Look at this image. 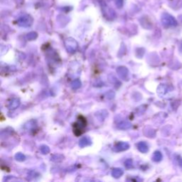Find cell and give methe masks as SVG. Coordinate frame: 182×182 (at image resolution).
Here are the masks:
<instances>
[{"mask_svg":"<svg viewBox=\"0 0 182 182\" xmlns=\"http://www.w3.org/2000/svg\"><path fill=\"white\" fill-rule=\"evenodd\" d=\"M87 121L83 116H78V121L73 124V132L76 136H80L84 132L85 128H86Z\"/></svg>","mask_w":182,"mask_h":182,"instance_id":"obj_1","label":"cell"},{"mask_svg":"<svg viewBox=\"0 0 182 182\" xmlns=\"http://www.w3.org/2000/svg\"><path fill=\"white\" fill-rule=\"evenodd\" d=\"M123 174V172H122V169H114L113 171H112V174L114 177L115 178H118V177H120Z\"/></svg>","mask_w":182,"mask_h":182,"instance_id":"obj_7","label":"cell"},{"mask_svg":"<svg viewBox=\"0 0 182 182\" xmlns=\"http://www.w3.org/2000/svg\"><path fill=\"white\" fill-rule=\"evenodd\" d=\"M41 151L42 152V153L46 154L49 152V149H48V147H46V146H43V147H41Z\"/></svg>","mask_w":182,"mask_h":182,"instance_id":"obj_13","label":"cell"},{"mask_svg":"<svg viewBox=\"0 0 182 182\" xmlns=\"http://www.w3.org/2000/svg\"><path fill=\"white\" fill-rule=\"evenodd\" d=\"M68 44L66 46L67 48H68V50L69 51H73V50L76 49V48L77 47V44L74 40H68Z\"/></svg>","mask_w":182,"mask_h":182,"instance_id":"obj_5","label":"cell"},{"mask_svg":"<svg viewBox=\"0 0 182 182\" xmlns=\"http://www.w3.org/2000/svg\"><path fill=\"white\" fill-rule=\"evenodd\" d=\"M129 148V145L125 142H119L118 144H116L114 147V150L117 152L124 151L125 150H128Z\"/></svg>","mask_w":182,"mask_h":182,"instance_id":"obj_4","label":"cell"},{"mask_svg":"<svg viewBox=\"0 0 182 182\" xmlns=\"http://www.w3.org/2000/svg\"><path fill=\"white\" fill-rule=\"evenodd\" d=\"M37 34L34 32L30 33V34H28V36H27L28 39H29V40H33V39L37 38Z\"/></svg>","mask_w":182,"mask_h":182,"instance_id":"obj_11","label":"cell"},{"mask_svg":"<svg viewBox=\"0 0 182 182\" xmlns=\"http://www.w3.org/2000/svg\"><path fill=\"white\" fill-rule=\"evenodd\" d=\"M16 159H17V160H19V161H23L25 159V156H23L22 154L19 153L16 155Z\"/></svg>","mask_w":182,"mask_h":182,"instance_id":"obj_12","label":"cell"},{"mask_svg":"<svg viewBox=\"0 0 182 182\" xmlns=\"http://www.w3.org/2000/svg\"><path fill=\"white\" fill-rule=\"evenodd\" d=\"M156 154H159V153H158V152H157V153H156H156H155V155H156ZM159 154H160V153H159ZM154 160H155V161H158V160H160V159H159V158H158V156H157V157L154 158Z\"/></svg>","mask_w":182,"mask_h":182,"instance_id":"obj_14","label":"cell"},{"mask_svg":"<svg viewBox=\"0 0 182 182\" xmlns=\"http://www.w3.org/2000/svg\"><path fill=\"white\" fill-rule=\"evenodd\" d=\"M19 101L18 100H13L12 102L10 103V105L9 106V109H15L17 107H19Z\"/></svg>","mask_w":182,"mask_h":182,"instance_id":"obj_9","label":"cell"},{"mask_svg":"<svg viewBox=\"0 0 182 182\" xmlns=\"http://www.w3.org/2000/svg\"><path fill=\"white\" fill-rule=\"evenodd\" d=\"M130 128V124L128 123V122H122V123L120 124L119 125V128L120 129H128V128Z\"/></svg>","mask_w":182,"mask_h":182,"instance_id":"obj_10","label":"cell"},{"mask_svg":"<svg viewBox=\"0 0 182 182\" xmlns=\"http://www.w3.org/2000/svg\"><path fill=\"white\" fill-rule=\"evenodd\" d=\"M138 149L140 150L142 152H146L148 150V147H147V144H146L144 142H140L137 144Z\"/></svg>","mask_w":182,"mask_h":182,"instance_id":"obj_8","label":"cell"},{"mask_svg":"<svg viewBox=\"0 0 182 182\" xmlns=\"http://www.w3.org/2000/svg\"><path fill=\"white\" fill-rule=\"evenodd\" d=\"M32 23V19L29 16L25 15L19 19V24L21 26H29Z\"/></svg>","mask_w":182,"mask_h":182,"instance_id":"obj_3","label":"cell"},{"mask_svg":"<svg viewBox=\"0 0 182 182\" xmlns=\"http://www.w3.org/2000/svg\"><path fill=\"white\" fill-rule=\"evenodd\" d=\"M161 21L164 23V25L167 26H174V25L176 24V21L175 19L169 14L163 15L162 18H161Z\"/></svg>","mask_w":182,"mask_h":182,"instance_id":"obj_2","label":"cell"},{"mask_svg":"<svg viewBox=\"0 0 182 182\" xmlns=\"http://www.w3.org/2000/svg\"><path fill=\"white\" fill-rule=\"evenodd\" d=\"M91 143V141L90 139L88 137H83L81 139V141L79 142V145L81 147H85V146L89 145Z\"/></svg>","mask_w":182,"mask_h":182,"instance_id":"obj_6","label":"cell"}]
</instances>
